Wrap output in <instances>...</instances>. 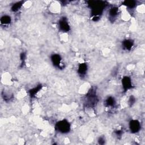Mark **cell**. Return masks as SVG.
Instances as JSON below:
<instances>
[{"label": "cell", "mask_w": 145, "mask_h": 145, "mask_svg": "<svg viewBox=\"0 0 145 145\" xmlns=\"http://www.w3.org/2000/svg\"><path fill=\"white\" fill-rule=\"evenodd\" d=\"M89 6L91 9L92 19L97 21L100 18L104 9L105 7V2L104 1H89Z\"/></svg>", "instance_id": "1"}, {"label": "cell", "mask_w": 145, "mask_h": 145, "mask_svg": "<svg viewBox=\"0 0 145 145\" xmlns=\"http://www.w3.org/2000/svg\"><path fill=\"white\" fill-rule=\"evenodd\" d=\"M98 101L96 90L93 88L90 89L86 95L85 105L87 108H93Z\"/></svg>", "instance_id": "2"}, {"label": "cell", "mask_w": 145, "mask_h": 145, "mask_svg": "<svg viewBox=\"0 0 145 145\" xmlns=\"http://www.w3.org/2000/svg\"><path fill=\"white\" fill-rule=\"evenodd\" d=\"M55 128L57 131L61 133L65 134L70 131L71 129V126L68 121L66 120H62L56 123Z\"/></svg>", "instance_id": "3"}, {"label": "cell", "mask_w": 145, "mask_h": 145, "mask_svg": "<svg viewBox=\"0 0 145 145\" xmlns=\"http://www.w3.org/2000/svg\"><path fill=\"white\" fill-rule=\"evenodd\" d=\"M59 29L63 32H67L70 29V26L69 25L67 19L65 17L61 18L58 22Z\"/></svg>", "instance_id": "4"}, {"label": "cell", "mask_w": 145, "mask_h": 145, "mask_svg": "<svg viewBox=\"0 0 145 145\" xmlns=\"http://www.w3.org/2000/svg\"><path fill=\"white\" fill-rule=\"evenodd\" d=\"M50 59L52 64L54 66L59 69L62 68L63 64L62 62V58L61 56L58 54H53L51 56Z\"/></svg>", "instance_id": "5"}, {"label": "cell", "mask_w": 145, "mask_h": 145, "mask_svg": "<svg viewBox=\"0 0 145 145\" xmlns=\"http://www.w3.org/2000/svg\"><path fill=\"white\" fill-rule=\"evenodd\" d=\"M129 129L131 133H138L140 129V122L137 120H132L129 122Z\"/></svg>", "instance_id": "6"}, {"label": "cell", "mask_w": 145, "mask_h": 145, "mask_svg": "<svg viewBox=\"0 0 145 145\" xmlns=\"http://www.w3.org/2000/svg\"><path fill=\"white\" fill-rule=\"evenodd\" d=\"M122 86L124 91H127L133 87L131 79L129 76H125L122 79Z\"/></svg>", "instance_id": "7"}, {"label": "cell", "mask_w": 145, "mask_h": 145, "mask_svg": "<svg viewBox=\"0 0 145 145\" xmlns=\"http://www.w3.org/2000/svg\"><path fill=\"white\" fill-rule=\"evenodd\" d=\"M119 13V8L117 6H112L110 8L108 15H109V18L110 20H114L116 19Z\"/></svg>", "instance_id": "8"}, {"label": "cell", "mask_w": 145, "mask_h": 145, "mask_svg": "<svg viewBox=\"0 0 145 145\" xmlns=\"http://www.w3.org/2000/svg\"><path fill=\"white\" fill-rule=\"evenodd\" d=\"M87 70L88 66L87 63H81L79 65L78 67V73L80 76H84L87 72Z\"/></svg>", "instance_id": "9"}, {"label": "cell", "mask_w": 145, "mask_h": 145, "mask_svg": "<svg viewBox=\"0 0 145 145\" xmlns=\"http://www.w3.org/2000/svg\"><path fill=\"white\" fill-rule=\"evenodd\" d=\"M134 46V41L131 39H125L122 42V47L125 50H130Z\"/></svg>", "instance_id": "10"}, {"label": "cell", "mask_w": 145, "mask_h": 145, "mask_svg": "<svg viewBox=\"0 0 145 145\" xmlns=\"http://www.w3.org/2000/svg\"><path fill=\"white\" fill-rule=\"evenodd\" d=\"M11 22V18L9 15H3L0 19V22L1 25H8Z\"/></svg>", "instance_id": "11"}, {"label": "cell", "mask_w": 145, "mask_h": 145, "mask_svg": "<svg viewBox=\"0 0 145 145\" xmlns=\"http://www.w3.org/2000/svg\"><path fill=\"white\" fill-rule=\"evenodd\" d=\"M23 4V1H19V2H16L15 3H14L11 7V10L12 12H17L18 11H19L21 7H22V5Z\"/></svg>", "instance_id": "12"}, {"label": "cell", "mask_w": 145, "mask_h": 145, "mask_svg": "<svg viewBox=\"0 0 145 145\" xmlns=\"http://www.w3.org/2000/svg\"><path fill=\"white\" fill-rule=\"evenodd\" d=\"M42 87V85L40 84L37 85L36 87L33 88L32 89H30L29 91L30 96H31L32 97H34V96L40 91V90L41 89Z\"/></svg>", "instance_id": "13"}, {"label": "cell", "mask_w": 145, "mask_h": 145, "mask_svg": "<svg viewBox=\"0 0 145 145\" xmlns=\"http://www.w3.org/2000/svg\"><path fill=\"white\" fill-rule=\"evenodd\" d=\"M123 4L125 5L127 8L133 9L137 5V2L135 1H125Z\"/></svg>", "instance_id": "14"}, {"label": "cell", "mask_w": 145, "mask_h": 145, "mask_svg": "<svg viewBox=\"0 0 145 145\" xmlns=\"http://www.w3.org/2000/svg\"><path fill=\"white\" fill-rule=\"evenodd\" d=\"M116 104V100L112 96L108 97L105 100V105L108 107H112Z\"/></svg>", "instance_id": "15"}, {"label": "cell", "mask_w": 145, "mask_h": 145, "mask_svg": "<svg viewBox=\"0 0 145 145\" xmlns=\"http://www.w3.org/2000/svg\"><path fill=\"white\" fill-rule=\"evenodd\" d=\"M26 55L25 53L24 52H22L20 54V60H21V65L22 66H23V65L25 64V61Z\"/></svg>", "instance_id": "16"}, {"label": "cell", "mask_w": 145, "mask_h": 145, "mask_svg": "<svg viewBox=\"0 0 145 145\" xmlns=\"http://www.w3.org/2000/svg\"><path fill=\"white\" fill-rule=\"evenodd\" d=\"M135 99L134 96H130L129 99V105L131 106L133 105V104L135 103Z\"/></svg>", "instance_id": "17"}, {"label": "cell", "mask_w": 145, "mask_h": 145, "mask_svg": "<svg viewBox=\"0 0 145 145\" xmlns=\"http://www.w3.org/2000/svg\"><path fill=\"white\" fill-rule=\"evenodd\" d=\"M98 142H99V143L100 144H103L105 143V138L103 137H101L99 138V140H98Z\"/></svg>", "instance_id": "18"}]
</instances>
